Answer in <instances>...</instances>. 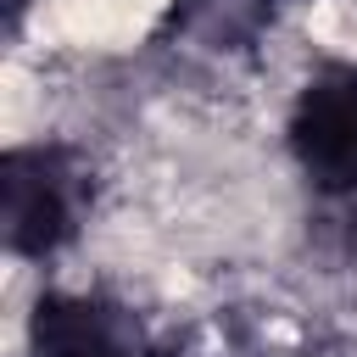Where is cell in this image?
<instances>
[{"mask_svg":"<svg viewBox=\"0 0 357 357\" xmlns=\"http://www.w3.org/2000/svg\"><path fill=\"white\" fill-rule=\"evenodd\" d=\"M89 162L73 145L33 139L11 145L0 156V223H6V251L45 262L61 245H73L84 212H89Z\"/></svg>","mask_w":357,"mask_h":357,"instance_id":"6da1fadb","label":"cell"},{"mask_svg":"<svg viewBox=\"0 0 357 357\" xmlns=\"http://www.w3.org/2000/svg\"><path fill=\"white\" fill-rule=\"evenodd\" d=\"M284 145L307 178V190L340 212L357 245V61H324L296 89Z\"/></svg>","mask_w":357,"mask_h":357,"instance_id":"7a4b0ae2","label":"cell"},{"mask_svg":"<svg viewBox=\"0 0 357 357\" xmlns=\"http://www.w3.org/2000/svg\"><path fill=\"white\" fill-rule=\"evenodd\" d=\"M28 351L33 357H151L156 340L139 329L128 307L106 296L45 290L28 318Z\"/></svg>","mask_w":357,"mask_h":357,"instance_id":"3957f363","label":"cell"},{"mask_svg":"<svg viewBox=\"0 0 357 357\" xmlns=\"http://www.w3.org/2000/svg\"><path fill=\"white\" fill-rule=\"evenodd\" d=\"M273 6L279 0H173V28L229 50V45H245L251 33H262Z\"/></svg>","mask_w":357,"mask_h":357,"instance_id":"277c9868","label":"cell"},{"mask_svg":"<svg viewBox=\"0 0 357 357\" xmlns=\"http://www.w3.org/2000/svg\"><path fill=\"white\" fill-rule=\"evenodd\" d=\"M6 6H11V28H17V22H22V6H28V0H6Z\"/></svg>","mask_w":357,"mask_h":357,"instance_id":"5b68a950","label":"cell"},{"mask_svg":"<svg viewBox=\"0 0 357 357\" xmlns=\"http://www.w3.org/2000/svg\"><path fill=\"white\" fill-rule=\"evenodd\" d=\"M151 357H178V351H162V346H156V351H151Z\"/></svg>","mask_w":357,"mask_h":357,"instance_id":"8992f818","label":"cell"}]
</instances>
